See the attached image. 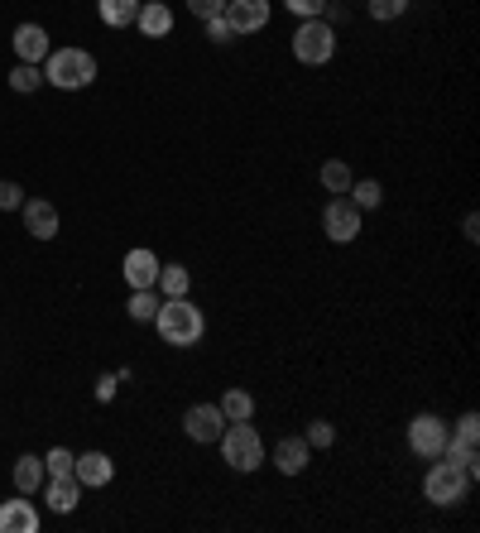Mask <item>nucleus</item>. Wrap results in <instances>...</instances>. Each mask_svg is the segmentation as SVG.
I'll return each mask as SVG.
<instances>
[{"mask_svg": "<svg viewBox=\"0 0 480 533\" xmlns=\"http://www.w3.org/2000/svg\"><path fill=\"white\" fill-rule=\"evenodd\" d=\"M216 409L226 413V423H240V418H255V394H250V389H226Z\"/></svg>", "mask_w": 480, "mask_h": 533, "instance_id": "nucleus-21", "label": "nucleus"}, {"mask_svg": "<svg viewBox=\"0 0 480 533\" xmlns=\"http://www.w3.org/2000/svg\"><path fill=\"white\" fill-rule=\"evenodd\" d=\"M303 437H308V447H336V428L327 423V418H312Z\"/></svg>", "mask_w": 480, "mask_h": 533, "instance_id": "nucleus-29", "label": "nucleus"}, {"mask_svg": "<svg viewBox=\"0 0 480 533\" xmlns=\"http://www.w3.org/2000/svg\"><path fill=\"white\" fill-rule=\"evenodd\" d=\"M408 5H413V0H365L370 20H380V25H389V20H404Z\"/></svg>", "mask_w": 480, "mask_h": 533, "instance_id": "nucleus-25", "label": "nucleus"}, {"mask_svg": "<svg viewBox=\"0 0 480 533\" xmlns=\"http://www.w3.org/2000/svg\"><path fill=\"white\" fill-rule=\"evenodd\" d=\"M72 481L77 485H111L116 481V461L106 457V452H77L72 457Z\"/></svg>", "mask_w": 480, "mask_h": 533, "instance_id": "nucleus-11", "label": "nucleus"}, {"mask_svg": "<svg viewBox=\"0 0 480 533\" xmlns=\"http://www.w3.org/2000/svg\"><path fill=\"white\" fill-rule=\"evenodd\" d=\"M346 197L356 202L360 212H370V207H380V202H384V188L375 183V178H365V183H351V193H346Z\"/></svg>", "mask_w": 480, "mask_h": 533, "instance_id": "nucleus-26", "label": "nucleus"}, {"mask_svg": "<svg viewBox=\"0 0 480 533\" xmlns=\"http://www.w3.org/2000/svg\"><path fill=\"white\" fill-rule=\"evenodd\" d=\"M452 437H456V442H471V447H476V442H480V418H476V413H461Z\"/></svg>", "mask_w": 480, "mask_h": 533, "instance_id": "nucleus-33", "label": "nucleus"}, {"mask_svg": "<svg viewBox=\"0 0 480 533\" xmlns=\"http://www.w3.org/2000/svg\"><path fill=\"white\" fill-rule=\"evenodd\" d=\"M10 87H15V92H39V87H44V68H39V63H20V68L10 73Z\"/></svg>", "mask_w": 480, "mask_h": 533, "instance_id": "nucleus-27", "label": "nucleus"}, {"mask_svg": "<svg viewBox=\"0 0 480 533\" xmlns=\"http://www.w3.org/2000/svg\"><path fill=\"white\" fill-rule=\"evenodd\" d=\"M226 25L236 29V39L240 34H260L264 25H269V15H274V5L269 0H226Z\"/></svg>", "mask_w": 480, "mask_h": 533, "instance_id": "nucleus-8", "label": "nucleus"}, {"mask_svg": "<svg viewBox=\"0 0 480 533\" xmlns=\"http://www.w3.org/2000/svg\"><path fill=\"white\" fill-rule=\"evenodd\" d=\"M183 433H188L192 442H216V437L226 433V413L216 409V404H192V409L183 413Z\"/></svg>", "mask_w": 480, "mask_h": 533, "instance_id": "nucleus-9", "label": "nucleus"}, {"mask_svg": "<svg viewBox=\"0 0 480 533\" xmlns=\"http://www.w3.org/2000/svg\"><path fill=\"white\" fill-rule=\"evenodd\" d=\"M154 332H159L164 346H183V351H188V346L202 341L207 317H202V308H197L192 298H164L159 313H154Z\"/></svg>", "mask_w": 480, "mask_h": 533, "instance_id": "nucleus-1", "label": "nucleus"}, {"mask_svg": "<svg viewBox=\"0 0 480 533\" xmlns=\"http://www.w3.org/2000/svg\"><path fill=\"white\" fill-rule=\"evenodd\" d=\"M159 289H130V303H125V313H130V322H154V313H159Z\"/></svg>", "mask_w": 480, "mask_h": 533, "instance_id": "nucleus-23", "label": "nucleus"}, {"mask_svg": "<svg viewBox=\"0 0 480 533\" xmlns=\"http://www.w3.org/2000/svg\"><path fill=\"white\" fill-rule=\"evenodd\" d=\"M96 399H101V404L116 399V375H101V380H96Z\"/></svg>", "mask_w": 480, "mask_h": 533, "instance_id": "nucleus-35", "label": "nucleus"}, {"mask_svg": "<svg viewBox=\"0 0 480 533\" xmlns=\"http://www.w3.org/2000/svg\"><path fill=\"white\" fill-rule=\"evenodd\" d=\"M39 68H44V82L58 92H82L96 82V58L87 49H53Z\"/></svg>", "mask_w": 480, "mask_h": 533, "instance_id": "nucleus-3", "label": "nucleus"}, {"mask_svg": "<svg viewBox=\"0 0 480 533\" xmlns=\"http://www.w3.org/2000/svg\"><path fill=\"white\" fill-rule=\"evenodd\" d=\"M202 29H207V39H212V44H236V29L226 25V15H212V20H202Z\"/></svg>", "mask_w": 480, "mask_h": 533, "instance_id": "nucleus-31", "label": "nucleus"}, {"mask_svg": "<svg viewBox=\"0 0 480 533\" xmlns=\"http://www.w3.org/2000/svg\"><path fill=\"white\" fill-rule=\"evenodd\" d=\"M140 5L144 0H96V15H101L106 29H125V25H135Z\"/></svg>", "mask_w": 480, "mask_h": 533, "instance_id": "nucleus-19", "label": "nucleus"}, {"mask_svg": "<svg viewBox=\"0 0 480 533\" xmlns=\"http://www.w3.org/2000/svg\"><path fill=\"white\" fill-rule=\"evenodd\" d=\"M269 461H274L284 476H303V471H308V461H312L308 437H279V442H274V452H269Z\"/></svg>", "mask_w": 480, "mask_h": 533, "instance_id": "nucleus-13", "label": "nucleus"}, {"mask_svg": "<svg viewBox=\"0 0 480 533\" xmlns=\"http://www.w3.org/2000/svg\"><path fill=\"white\" fill-rule=\"evenodd\" d=\"M471 471H461V466H452L447 457H437L428 466V476H423V495H428V505L437 509H456L466 505V495H471Z\"/></svg>", "mask_w": 480, "mask_h": 533, "instance_id": "nucleus-4", "label": "nucleus"}, {"mask_svg": "<svg viewBox=\"0 0 480 533\" xmlns=\"http://www.w3.org/2000/svg\"><path fill=\"white\" fill-rule=\"evenodd\" d=\"M44 481H48L44 457H20V461H15V490H20V495L34 500V495L44 490Z\"/></svg>", "mask_w": 480, "mask_h": 533, "instance_id": "nucleus-18", "label": "nucleus"}, {"mask_svg": "<svg viewBox=\"0 0 480 533\" xmlns=\"http://www.w3.org/2000/svg\"><path fill=\"white\" fill-rule=\"evenodd\" d=\"M20 207H24V188L10 183V178H0V212H20Z\"/></svg>", "mask_w": 480, "mask_h": 533, "instance_id": "nucleus-32", "label": "nucleus"}, {"mask_svg": "<svg viewBox=\"0 0 480 533\" xmlns=\"http://www.w3.org/2000/svg\"><path fill=\"white\" fill-rule=\"evenodd\" d=\"M442 457L452 461V466H461V471H471L476 476L480 471V452L471 447V442H456V437H447V447H442Z\"/></svg>", "mask_w": 480, "mask_h": 533, "instance_id": "nucleus-24", "label": "nucleus"}, {"mask_svg": "<svg viewBox=\"0 0 480 533\" xmlns=\"http://www.w3.org/2000/svg\"><path fill=\"white\" fill-rule=\"evenodd\" d=\"M0 533H39V509L29 505V495L0 500Z\"/></svg>", "mask_w": 480, "mask_h": 533, "instance_id": "nucleus-14", "label": "nucleus"}, {"mask_svg": "<svg viewBox=\"0 0 480 533\" xmlns=\"http://www.w3.org/2000/svg\"><path fill=\"white\" fill-rule=\"evenodd\" d=\"M322 5L327 0H284V10L293 20H322Z\"/></svg>", "mask_w": 480, "mask_h": 533, "instance_id": "nucleus-30", "label": "nucleus"}, {"mask_svg": "<svg viewBox=\"0 0 480 533\" xmlns=\"http://www.w3.org/2000/svg\"><path fill=\"white\" fill-rule=\"evenodd\" d=\"M216 442H221V457H226V466H231V471H240V476L260 471L264 461H269V447H264L260 428H255L250 418H240V423H226V433L216 437Z\"/></svg>", "mask_w": 480, "mask_h": 533, "instance_id": "nucleus-2", "label": "nucleus"}, {"mask_svg": "<svg viewBox=\"0 0 480 533\" xmlns=\"http://www.w3.org/2000/svg\"><path fill=\"white\" fill-rule=\"evenodd\" d=\"M20 217H24V231H29L34 241H53V236H58V207L44 202V197H24Z\"/></svg>", "mask_w": 480, "mask_h": 533, "instance_id": "nucleus-10", "label": "nucleus"}, {"mask_svg": "<svg viewBox=\"0 0 480 533\" xmlns=\"http://www.w3.org/2000/svg\"><path fill=\"white\" fill-rule=\"evenodd\" d=\"M408 452L423 461H437L442 457V447H447V437H452V423L447 418H437V413H413V423H408Z\"/></svg>", "mask_w": 480, "mask_h": 533, "instance_id": "nucleus-6", "label": "nucleus"}, {"mask_svg": "<svg viewBox=\"0 0 480 533\" xmlns=\"http://www.w3.org/2000/svg\"><path fill=\"white\" fill-rule=\"evenodd\" d=\"M351 183H356L351 164H341V159H327V164H322V188H327L332 197H346L351 193Z\"/></svg>", "mask_w": 480, "mask_h": 533, "instance_id": "nucleus-22", "label": "nucleus"}, {"mask_svg": "<svg viewBox=\"0 0 480 533\" xmlns=\"http://www.w3.org/2000/svg\"><path fill=\"white\" fill-rule=\"evenodd\" d=\"M44 500L53 514H72V509L82 505V485L72 481V476H48L44 481Z\"/></svg>", "mask_w": 480, "mask_h": 533, "instance_id": "nucleus-17", "label": "nucleus"}, {"mask_svg": "<svg viewBox=\"0 0 480 533\" xmlns=\"http://www.w3.org/2000/svg\"><path fill=\"white\" fill-rule=\"evenodd\" d=\"M72 457H77V452L53 447V452H44V471H48V476H72Z\"/></svg>", "mask_w": 480, "mask_h": 533, "instance_id": "nucleus-28", "label": "nucleus"}, {"mask_svg": "<svg viewBox=\"0 0 480 533\" xmlns=\"http://www.w3.org/2000/svg\"><path fill=\"white\" fill-rule=\"evenodd\" d=\"M10 44H15V53H20V63H44L48 53H53V44H48V29H44V25H20Z\"/></svg>", "mask_w": 480, "mask_h": 533, "instance_id": "nucleus-16", "label": "nucleus"}, {"mask_svg": "<svg viewBox=\"0 0 480 533\" xmlns=\"http://www.w3.org/2000/svg\"><path fill=\"white\" fill-rule=\"evenodd\" d=\"M159 298H188L192 293V274L183 265H159Z\"/></svg>", "mask_w": 480, "mask_h": 533, "instance_id": "nucleus-20", "label": "nucleus"}, {"mask_svg": "<svg viewBox=\"0 0 480 533\" xmlns=\"http://www.w3.org/2000/svg\"><path fill=\"white\" fill-rule=\"evenodd\" d=\"M322 231H327L332 245H351L360 236V207L351 197H332V202L322 207Z\"/></svg>", "mask_w": 480, "mask_h": 533, "instance_id": "nucleus-7", "label": "nucleus"}, {"mask_svg": "<svg viewBox=\"0 0 480 533\" xmlns=\"http://www.w3.org/2000/svg\"><path fill=\"white\" fill-rule=\"evenodd\" d=\"M135 29H140L144 39H168L173 34V10H168L164 0H144L140 15H135Z\"/></svg>", "mask_w": 480, "mask_h": 533, "instance_id": "nucleus-15", "label": "nucleus"}, {"mask_svg": "<svg viewBox=\"0 0 480 533\" xmlns=\"http://www.w3.org/2000/svg\"><path fill=\"white\" fill-rule=\"evenodd\" d=\"M293 58L303 68H327L336 58V29L327 20H298V29H293Z\"/></svg>", "mask_w": 480, "mask_h": 533, "instance_id": "nucleus-5", "label": "nucleus"}, {"mask_svg": "<svg viewBox=\"0 0 480 533\" xmlns=\"http://www.w3.org/2000/svg\"><path fill=\"white\" fill-rule=\"evenodd\" d=\"M120 274H125V284H130V289H154V284H159V255H154V250H144V245H135V250L125 255Z\"/></svg>", "mask_w": 480, "mask_h": 533, "instance_id": "nucleus-12", "label": "nucleus"}, {"mask_svg": "<svg viewBox=\"0 0 480 533\" xmlns=\"http://www.w3.org/2000/svg\"><path fill=\"white\" fill-rule=\"evenodd\" d=\"M188 10L197 15V20H212V15L226 10V0H188Z\"/></svg>", "mask_w": 480, "mask_h": 533, "instance_id": "nucleus-34", "label": "nucleus"}]
</instances>
